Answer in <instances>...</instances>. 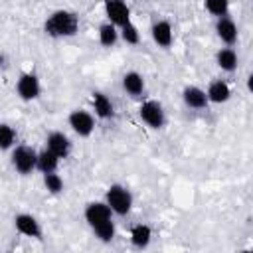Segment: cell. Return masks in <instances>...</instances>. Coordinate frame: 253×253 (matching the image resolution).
<instances>
[{
	"instance_id": "6da1fadb",
	"label": "cell",
	"mask_w": 253,
	"mask_h": 253,
	"mask_svg": "<svg viewBox=\"0 0 253 253\" xmlns=\"http://www.w3.org/2000/svg\"><path fill=\"white\" fill-rule=\"evenodd\" d=\"M43 30L51 38H71L79 32V16L71 10H55L47 16Z\"/></svg>"
},
{
	"instance_id": "7a4b0ae2",
	"label": "cell",
	"mask_w": 253,
	"mask_h": 253,
	"mask_svg": "<svg viewBox=\"0 0 253 253\" xmlns=\"http://www.w3.org/2000/svg\"><path fill=\"white\" fill-rule=\"evenodd\" d=\"M105 202H107V206L111 208V211L117 213V215H126V213L130 211V208H132V196H130V192H128L125 186H121V184H111V186L107 188Z\"/></svg>"
},
{
	"instance_id": "3957f363",
	"label": "cell",
	"mask_w": 253,
	"mask_h": 253,
	"mask_svg": "<svg viewBox=\"0 0 253 253\" xmlns=\"http://www.w3.org/2000/svg\"><path fill=\"white\" fill-rule=\"evenodd\" d=\"M138 115H140L142 123L148 125L150 128H162L164 123H166L164 107H162L158 101H154V99L144 101V103L138 107Z\"/></svg>"
},
{
	"instance_id": "277c9868",
	"label": "cell",
	"mask_w": 253,
	"mask_h": 253,
	"mask_svg": "<svg viewBox=\"0 0 253 253\" xmlns=\"http://www.w3.org/2000/svg\"><path fill=\"white\" fill-rule=\"evenodd\" d=\"M83 215H85V221L89 223L91 229H97V227L113 221V211L107 206V202H91V204H87Z\"/></svg>"
},
{
	"instance_id": "5b68a950",
	"label": "cell",
	"mask_w": 253,
	"mask_h": 253,
	"mask_svg": "<svg viewBox=\"0 0 253 253\" xmlns=\"http://www.w3.org/2000/svg\"><path fill=\"white\" fill-rule=\"evenodd\" d=\"M36 158H38V152L32 146L22 144V146H16L12 152V166L18 174L26 176L36 170Z\"/></svg>"
},
{
	"instance_id": "8992f818",
	"label": "cell",
	"mask_w": 253,
	"mask_h": 253,
	"mask_svg": "<svg viewBox=\"0 0 253 253\" xmlns=\"http://www.w3.org/2000/svg\"><path fill=\"white\" fill-rule=\"evenodd\" d=\"M67 123L71 126V130L79 136H91V132L95 130V119L89 111H83V109H75L69 113L67 117Z\"/></svg>"
},
{
	"instance_id": "52a82bcc",
	"label": "cell",
	"mask_w": 253,
	"mask_h": 253,
	"mask_svg": "<svg viewBox=\"0 0 253 253\" xmlns=\"http://www.w3.org/2000/svg\"><path fill=\"white\" fill-rule=\"evenodd\" d=\"M16 93L22 101H34L40 97L42 93V85H40V79L36 73L28 71V73H22L18 83H16Z\"/></svg>"
},
{
	"instance_id": "ba28073f",
	"label": "cell",
	"mask_w": 253,
	"mask_h": 253,
	"mask_svg": "<svg viewBox=\"0 0 253 253\" xmlns=\"http://www.w3.org/2000/svg\"><path fill=\"white\" fill-rule=\"evenodd\" d=\"M103 6H105V14L113 26L121 28L126 22H130V10L125 0H105Z\"/></svg>"
},
{
	"instance_id": "9c48e42d",
	"label": "cell",
	"mask_w": 253,
	"mask_h": 253,
	"mask_svg": "<svg viewBox=\"0 0 253 253\" xmlns=\"http://www.w3.org/2000/svg\"><path fill=\"white\" fill-rule=\"evenodd\" d=\"M14 225H16V231L26 235V237H34V239H42V227H40V221L30 215V213H18L14 217Z\"/></svg>"
},
{
	"instance_id": "30bf717a",
	"label": "cell",
	"mask_w": 253,
	"mask_h": 253,
	"mask_svg": "<svg viewBox=\"0 0 253 253\" xmlns=\"http://www.w3.org/2000/svg\"><path fill=\"white\" fill-rule=\"evenodd\" d=\"M150 34H152L154 43L160 45V47H164V49L170 47L172 42H174V32H172V26H170L168 20H158V22H154L152 28H150Z\"/></svg>"
},
{
	"instance_id": "8fae6325",
	"label": "cell",
	"mask_w": 253,
	"mask_h": 253,
	"mask_svg": "<svg viewBox=\"0 0 253 253\" xmlns=\"http://www.w3.org/2000/svg\"><path fill=\"white\" fill-rule=\"evenodd\" d=\"M215 34H217V38H219L223 43H227V45H233V43L237 42V38H239V32H237L235 22H233L231 18H227V16L217 18V22H215Z\"/></svg>"
},
{
	"instance_id": "7c38bea8",
	"label": "cell",
	"mask_w": 253,
	"mask_h": 253,
	"mask_svg": "<svg viewBox=\"0 0 253 253\" xmlns=\"http://www.w3.org/2000/svg\"><path fill=\"white\" fill-rule=\"evenodd\" d=\"M45 148L51 150V152H53L55 156H59V158H67V154H69V150H71V142H69V138H67L63 132L53 130V132H49L47 138H45Z\"/></svg>"
},
{
	"instance_id": "4fadbf2b",
	"label": "cell",
	"mask_w": 253,
	"mask_h": 253,
	"mask_svg": "<svg viewBox=\"0 0 253 253\" xmlns=\"http://www.w3.org/2000/svg\"><path fill=\"white\" fill-rule=\"evenodd\" d=\"M182 99H184V103H186V107H190V109H206L208 107V95H206V91L204 89H200V87H196V85H188V87H184V91H182Z\"/></svg>"
},
{
	"instance_id": "5bb4252c",
	"label": "cell",
	"mask_w": 253,
	"mask_h": 253,
	"mask_svg": "<svg viewBox=\"0 0 253 253\" xmlns=\"http://www.w3.org/2000/svg\"><path fill=\"white\" fill-rule=\"evenodd\" d=\"M123 89L130 97H140L144 93V77L138 71H126L123 75Z\"/></svg>"
},
{
	"instance_id": "9a60e30c",
	"label": "cell",
	"mask_w": 253,
	"mask_h": 253,
	"mask_svg": "<svg viewBox=\"0 0 253 253\" xmlns=\"http://www.w3.org/2000/svg\"><path fill=\"white\" fill-rule=\"evenodd\" d=\"M206 95H208V101H210V103H217V105H221V103L229 101V97H231V89H229V85H227L225 81L217 79V81H211V83H210Z\"/></svg>"
},
{
	"instance_id": "2e32d148",
	"label": "cell",
	"mask_w": 253,
	"mask_h": 253,
	"mask_svg": "<svg viewBox=\"0 0 253 253\" xmlns=\"http://www.w3.org/2000/svg\"><path fill=\"white\" fill-rule=\"evenodd\" d=\"M91 99H93V109H95V115H97L99 119L107 121V119H111V117L115 115V107H113L111 99H109L105 93L95 91Z\"/></svg>"
},
{
	"instance_id": "e0dca14e",
	"label": "cell",
	"mask_w": 253,
	"mask_h": 253,
	"mask_svg": "<svg viewBox=\"0 0 253 253\" xmlns=\"http://www.w3.org/2000/svg\"><path fill=\"white\" fill-rule=\"evenodd\" d=\"M237 53L233 47H221L217 53H215V63L219 69L223 71H235L237 69Z\"/></svg>"
},
{
	"instance_id": "ac0fdd59",
	"label": "cell",
	"mask_w": 253,
	"mask_h": 253,
	"mask_svg": "<svg viewBox=\"0 0 253 253\" xmlns=\"http://www.w3.org/2000/svg\"><path fill=\"white\" fill-rule=\"evenodd\" d=\"M59 156H55L51 150H42V152H38V158H36V168L40 170V172H55L57 170V166H59Z\"/></svg>"
},
{
	"instance_id": "d6986e66",
	"label": "cell",
	"mask_w": 253,
	"mask_h": 253,
	"mask_svg": "<svg viewBox=\"0 0 253 253\" xmlns=\"http://www.w3.org/2000/svg\"><path fill=\"white\" fill-rule=\"evenodd\" d=\"M150 239H152V229H150L148 225L138 223V225H134V227L130 229V243H132L134 247L144 249V247H148Z\"/></svg>"
},
{
	"instance_id": "ffe728a7",
	"label": "cell",
	"mask_w": 253,
	"mask_h": 253,
	"mask_svg": "<svg viewBox=\"0 0 253 253\" xmlns=\"http://www.w3.org/2000/svg\"><path fill=\"white\" fill-rule=\"evenodd\" d=\"M119 40V30L117 26H113L111 22H105L99 26V43L103 47H113Z\"/></svg>"
},
{
	"instance_id": "44dd1931",
	"label": "cell",
	"mask_w": 253,
	"mask_h": 253,
	"mask_svg": "<svg viewBox=\"0 0 253 253\" xmlns=\"http://www.w3.org/2000/svg\"><path fill=\"white\" fill-rule=\"evenodd\" d=\"M119 36H121L128 45H136V43L140 42V32H138V28L132 24V20H130V22H126L125 26H121Z\"/></svg>"
},
{
	"instance_id": "7402d4cb",
	"label": "cell",
	"mask_w": 253,
	"mask_h": 253,
	"mask_svg": "<svg viewBox=\"0 0 253 253\" xmlns=\"http://www.w3.org/2000/svg\"><path fill=\"white\" fill-rule=\"evenodd\" d=\"M16 142V130L6 125V123H0V150H10Z\"/></svg>"
},
{
	"instance_id": "603a6c76",
	"label": "cell",
	"mask_w": 253,
	"mask_h": 253,
	"mask_svg": "<svg viewBox=\"0 0 253 253\" xmlns=\"http://www.w3.org/2000/svg\"><path fill=\"white\" fill-rule=\"evenodd\" d=\"M43 186L49 194H59V192H63V178L55 172H45L43 174Z\"/></svg>"
},
{
	"instance_id": "cb8c5ba5",
	"label": "cell",
	"mask_w": 253,
	"mask_h": 253,
	"mask_svg": "<svg viewBox=\"0 0 253 253\" xmlns=\"http://www.w3.org/2000/svg\"><path fill=\"white\" fill-rule=\"evenodd\" d=\"M204 6H206V10H208L211 16L221 18V16H225L227 10H229V0H204Z\"/></svg>"
}]
</instances>
